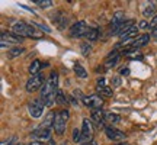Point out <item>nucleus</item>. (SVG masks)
I'll list each match as a JSON object with an SVG mask.
<instances>
[{
    "label": "nucleus",
    "mask_w": 157,
    "mask_h": 145,
    "mask_svg": "<svg viewBox=\"0 0 157 145\" xmlns=\"http://www.w3.org/2000/svg\"><path fill=\"white\" fill-rule=\"evenodd\" d=\"M58 76L57 72H51L50 78L47 80L41 89V99L45 103V106H52L57 99V93H58Z\"/></svg>",
    "instance_id": "nucleus-1"
},
{
    "label": "nucleus",
    "mask_w": 157,
    "mask_h": 145,
    "mask_svg": "<svg viewBox=\"0 0 157 145\" xmlns=\"http://www.w3.org/2000/svg\"><path fill=\"white\" fill-rule=\"evenodd\" d=\"M12 31H13V34L21 36V38H25V36H31V38H34V39L44 38V35L41 34V32H38L32 25H28V23H25V22H15L13 26H12Z\"/></svg>",
    "instance_id": "nucleus-2"
},
{
    "label": "nucleus",
    "mask_w": 157,
    "mask_h": 145,
    "mask_svg": "<svg viewBox=\"0 0 157 145\" xmlns=\"http://www.w3.org/2000/svg\"><path fill=\"white\" fill-rule=\"evenodd\" d=\"M68 113L67 109H63V110L57 112L56 113V119H54V131H56L58 135H63L64 131H66V126H67V121H68Z\"/></svg>",
    "instance_id": "nucleus-3"
},
{
    "label": "nucleus",
    "mask_w": 157,
    "mask_h": 145,
    "mask_svg": "<svg viewBox=\"0 0 157 145\" xmlns=\"http://www.w3.org/2000/svg\"><path fill=\"white\" fill-rule=\"evenodd\" d=\"M42 86H44V77H42V74L39 72L36 76H31L28 80V83H26V91L28 93H34L36 90L42 89Z\"/></svg>",
    "instance_id": "nucleus-4"
},
{
    "label": "nucleus",
    "mask_w": 157,
    "mask_h": 145,
    "mask_svg": "<svg viewBox=\"0 0 157 145\" xmlns=\"http://www.w3.org/2000/svg\"><path fill=\"white\" fill-rule=\"evenodd\" d=\"M87 31H89L87 23L84 22V20H78V22L74 23L73 26H71V29H70V36H71V38H80V36H86Z\"/></svg>",
    "instance_id": "nucleus-5"
},
{
    "label": "nucleus",
    "mask_w": 157,
    "mask_h": 145,
    "mask_svg": "<svg viewBox=\"0 0 157 145\" xmlns=\"http://www.w3.org/2000/svg\"><path fill=\"white\" fill-rule=\"evenodd\" d=\"M83 103L90 109H102L103 106V99L99 95H90V96H83Z\"/></svg>",
    "instance_id": "nucleus-6"
},
{
    "label": "nucleus",
    "mask_w": 157,
    "mask_h": 145,
    "mask_svg": "<svg viewBox=\"0 0 157 145\" xmlns=\"http://www.w3.org/2000/svg\"><path fill=\"white\" fill-rule=\"evenodd\" d=\"M44 106H45V103L42 102V99H39V100H32L28 106L29 115L32 117H41L42 116V112H44Z\"/></svg>",
    "instance_id": "nucleus-7"
},
{
    "label": "nucleus",
    "mask_w": 157,
    "mask_h": 145,
    "mask_svg": "<svg viewBox=\"0 0 157 145\" xmlns=\"http://www.w3.org/2000/svg\"><path fill=\"white\" fill-rule=\"evenodd\" d=\"M23 38L17 36V35L9 34V32H3L2 34V48H9L13 44H21Z\"/></svg>",
    "instance_id": "nucleus-8"
},
{
    "label": "nucleus",
    "mask_w": 157,
    "mask_h": 145,
    "mask_svg": "<svg viewBox=\"0 0 157 145\" xmlns=\"http://www.w3.org/2000/svg\"><path fill=\"white\" fill-rule=\"evenodd\" d=\"M150 35L148 34H144V35H140V36H137V38L134 39V42L129 45L128 48H127V52H131V51H135L138 50V48H141V46H146L147 44H148V41H150Z\"/></svg>",
    "instance_id": "nucleus-9"
},
{
    "label": "nucleus",
    "mask_w": 157,
    "mask_h": 145,
    "mask_svg": "<svg viewBox=\"0 0 157 145\" xmlns=\"http://www.w3.org/2000/svg\"><path fill=\"white\" fill-rule=\"evenodd\" d=\"M92 135H93V129H92V123L89 119H83V126H82V144L92 141Z\"/></svg>",
    "instance_id": "nucleus-10"
},
{
    "label": "nucleus",
    "mask_w": 157,
    "mask_h": 145,
    "mask_svg": "<svg viewBox=\"0 0 157 145\" xmlns=\"http://www.w3.org/2000/svg\"><path fill=\"white\" fill-rule=\"evenodd\" d=\"M96 90L101 96H105V97H112V89L105 84V78H101L98 80V84H96Z\"/></svg>",
    "instance_id": "nucleus-11"
},
{
    "label": "nucleus",
    "mask_w": 157,
    "mask_h": 145,
    "mask_svg": "<svg viewBox=\"0 0 157 145\" xmlns=\"http://www.w3.org/2000/svg\"><path fill=\"white\" fill-rule=\"evenodd\" d=\"M105 134H106V136L109 139H112V141H122L125 138V134H124L122 131H118V129L111 128V126L105 128Z\"/></svg>",
    "instance_id": "nucleus-12"
},
{
    "label": "nucleus",
    "mask_w": 157,
    "mask_h": 145,
    "mask_svg": "<svg viewBox=\"0 0 157 145\" xmlns=\"http://www.w3.org/2000/svg\"><path fill=\"white\" fill-rule=\"evenodd\" d=\"M32 136L34 138H36L38 141H44V139H50L51 138V131L50 128H38L35 129L34 132H32Z\"/></svg>",
    "instance_id": "nucleus-13"
},
{
    "label": "nucleus",
    "mask_w": 157,
    "mask_h": 145,
    "mask_svg": "<svg viewBox=\"0 0 157 145\" xmlns=\"http://www.w3.org/2000/svg\"><path fill=\"white\" fill-rule=\"evenodd\" d=\"M105 116H106V115L103 113L102 109H96V110H92V116H90V119H92L98 126H101L102 123H103V121H105Z\"/></svg>",
    "instance_id": "nucleus-14"
},
{
    "label": "nucleus",
    "mask_w": 157,
    "mask_h": 145,
    "mask_svg": "<svg viewBox=\"0 0 157 145\" xmlns=\"http://www.w3.org/2000/svg\"><path fill=\"white\" fill-rule=\"evenodd\" d=\"M137 34H138V28H137V26H131L128 31H125L122 35H119V38H121L122 42H125V41H128V39H131V38H135Z\"/></svg>",
    "instance_id": "nucleus-15"
},
{
    "label": "nucleus",
    "mask_w": 157,
    "mask_h": 145,
    "mask_svg": "<svg viewBox=\"0 0 157 145\" xmlns=\"http://www.w3.org/2000/svg\"><path fill=\"white\" fill-rule=\"evenodd\" d=\"M118 61H119V54H118V51H113V52H111L108 55L105 64H106V67H115L118 64Z\"/></svg>",
    "instance_id": "nucleus-16"
},
{
    "label": "nucleus",
    "mask_w": 157,
    "mask_h": 145,
    "mask_svg": "<svg viewBox=\"0 0 157 145\" xmlns=\"http://www.w3.org/2000/svg\"><path fill=\"white\" fill-rule=\"evenodd\" d=\"M122 22H124V13H122V12H117V13L112 16V20H111V26H112L111 29L119 26Z\"/></svg>",
    "instance_id": "nucleus-17"
},
{
    "label": "nucleus",
    "mask_w": 157,
    "mask_h": 145,
    "mask_svg": "<svg viewBox=\"0 0 157 145\" xmlns=\"http://www.w3.org/2000/svg\"><path fill=\"white\" fill-rule=\"evenodd\" d=\"M41 67H42V64H41L38 60L32 61L31 67H29V72H31V76H36V74H39V72H41Z\"/></svg>",
    "instance_id": "nucleus-18"
},
{
    "label": "nucleus",
    "mask_w": 157,
    "mask_h": 145,
    "mask_svg": "<svg viewBox=\"0 0 157 145\" xmlns=\"http://www.w3.org/2000/svg\"><path fill=\"white\" fill-rule=\"evenodd\" d=\"M84 38H87V41H96V39L99 38V31L98 28H90L89 26V31H87V34Z\"/></svg>",
    "instance_id": "nucleus-19"
},
{
    "label": "nucleus",
    "mask_w": 157,
    "mask_h": 145,
    "mask_svg": "<svg viewBox=\"0 0 157 145\" xmlns=\"http://www.w3.org/2000/svg\"><path fill=\"white\" fill-rule=\"evenodd\" d=\"M54 119H56V113L54 112H50L47 116H45V121L42 123V128H50L51 125H54Z\"/></svg>",
    "instance_id": "nucleus-20"
},
{
    "label": "nucleus",
    "mask_w": 157,
    "mask_h": 145,
    "mask_svg": "<svg viewBox=\"0 0 157 145\" xmlns=\"http://www.w3.org/2000/svg\"><path fill=\"white\" fill-rule=\"evenodd\" d=\"M74 72H76V76L80 78H86L87 77V72H86V70H84L80 64H74Z\"/></svg>",
    "instance_id": "nucleus-21"
},
{
    "label": "nucleus",
    "mask_w": 157,
    "mask_h": 145,
    "mask_svg": "<svg viewBox=\"0 0 157 145\" xmlns=\"http://www.w3.org/2000/svg\"><path fill=\"white\" fill-rule=\"evenodd\" d=\"M153 15H156V5H154V3H150V5L144 9V16L151 17Z\"/></svg>",
    "instance_id": "nucleus-22"
},
{
    "label": "nucleus",
    "mask_w": 157,
    "mask_h": 145,
    "mask_svg": "<svg viewBox=\"0 0 157 145\" xmlns=\"http://www.w3.org/2000/svg\"><path fill=\"white\" fill-rule=\"evenodd\" d=\"M22 52H23V48H22V46H15V48L9 50V55H10L12 58H15V57L21 55Z\"/></svg>",
    "instance_id": "nucleus-23"
},
{
    "label": "nucleus",
    "mask_w": 157,
    "mask_h": 145,
    "mask_svg": "<svg viewBox=\"0 0 157 145\" xmlns=\"http://www.w3.org/2000/svg\"><path fill=\"white\" fill-rule=\"evenodd\" d=\"M35 5L41 6V7H50V6H52V0H34Z\"/></svg>",
    "instance_id": "nucleus-24"
},
{
    "label": "nucleus",
    "mask_w": 157,
    "mask_h": 145,
    "mask_svg": "<svg viewBox=\"0 0 157 145\" xmlns=\"http://www.w3.org/2000/svg\"><path fill=\"white\" fill-rule=\"evenodd\" d=\"M80 48H82V54H83L84 57H87L90 54V51H92V46H90V44H87V42H83V44L80 45Z\"/></svg>",
    "instance_id": "nucleus-25"
},
{
    "label": "nucleus",
    "mask_w": 157,
    "mask_h": 145,
    "mask_svg": "<svg viewBox=\"0 0 157 145\" xmlns=\"http://www.w3.org/2000/svg\"><path fill=\"white\" fill-rule=\"evenodd\" d=\"M105 119H106L108 122H111V123H117V122H119V119H121V117L118 116V115H115V113H106Z\"/></svg>",
    "instance_id": "nucleus-26"
},
{
    "label": "nucleus",
    "mask_w": 157,
    "mask_h": 145,
    "mask_svg": "<svg viewBox=\"0 0 157 145\" xmlns=\"http://www.w3.org/2000/svg\"><path fill=\"white\" fill-rule=\"evenodd\" d=\"M73 141L74 142H82V129H74L73 131Z\"/></svg>",
    "instance_id": "nucleus-27"
},
{
    "label": "nucleus",
    "mask_w": 157,
    "mask_h": 145,
    "mask_svg": "<svg viewBox=\"0 0 157 145\" xmlns=\"http://www.w3.org/2000/svg\"><path fill=\"white\" fill-rule=\"evenodd\" d=\"M56 102H57V103H60V105H66V103H67V100H66V96L63 95L61 91H58V93H57Z\"/></svg>",
    "instance_id": "nucleus-28"
},
{
    "label": "nucleus",
    "mask_w": 157,
    "mask_h": 145,
    "mask_svg": "<svg viewBox=\"0 0 157 145\" xmlns=\"http://www.w3.org/2000/svg\"><path fill=\"white\" fill-rule=\"evenodd\" d=\"M32 26H36V28L42 29V31H45V32H51V29L48 28V26H45V25H41V23H32Z\"/></svg>",
    "instance_id": "nucleus-29"
},
{
    "label": "nucleus",
    "mask_w": 157,
    "mask_h": 145,
    "mask_svg": "<svg viewBox=\"0 0 157 145\" xmlns=\"http://www.w3.org/2000/svg\"><path fill=\"white\" fill-rule=\"evenodd\" d=\"M147 26H150V23H147L146 20H141V22L138 23V28L140 29H147Z\"/></svg>",
    "instance_id": "nucleus-30"
},
{
    "label": "nucleus",
    "mask_w": 157,
    "mask_h": 145,
    "mask_svg": "<svg viewBox=\"0 0 157 145\" xmlns=\"http://www.w3.org/2000/svg\"><path fill=\"white\" fill-rule=\"evenodd\" d=\"M150 28H151V29H156V28H157V15L153 17L151 23H150Z\"/></svg>",
    "instance_id": "nucleus-31"
},
{
    "label": "nucleus",
    "mask_w": 157,
    "mask_h": 145,
    "mask_svg": "<svg viewBox=\"0 0 157 145\" xmlns=\"http://www.w3.org/2000/svg\"><path fill=\"white\" fill-rule=\"evenodd\" d=\"M111 83H113V86H115V87H118V86L121 84V80H119L118 77H112V80H111Z\"/></svg>",
    "instance_id": "nucleus-32"
},
{
    "label": "nucleus",
    "mask_w": 157,
    "mask_h": 145,
    "mask_svg": "<svg viewBox=\"0 0 157 145\" xmlns=\"http://www.w3.org/2000/svg\"><path fill=\"white\" fill-rule=\"evenodd\" d=\"M80 145H96V141H87V142H83V144H80Z\"/></svg>",
    "instance_id": "nucleus-33"
},
{
    "label": "nucleus",
    "mask_w": 157,
    "mask_h": 145,
    "mask_svg": "<svg viewBox=\"0 0 157 145\" xmlns=\"http://www.w3.org/2000/svg\"><path fill=\"white\" fill-rule=\"evenodd\" d=\"M29 145H44V142H41V141H32V142H29Z\"/></svg>",
    "instance_id": "nucleus-34"
},
{
    "label": "nucleus",
    "mask_w": 157,
    "mask_h": 145,
    "mask_svg": "<svg viewBox=\"0 0 157 145\" xmlns=\"http://www.w3.org/2000/svg\"><path fill=\"white\" fill-rule=\"evenodd\" d=\"M151 36H153V38H156V39H157V28H156V29H153Z\"/></svg>",
    "instance_id": "nucleus-35"
},
{
    "label": "nucleus",
    "mask_w": 157,
    "mask_h": 145,
    "mask_svg": "<svg viewBox=\"0 0 157 145\" xmlns=\"http://www.w3.org/2000/svg\"><path fill=\"white\" fill-rule=\"evenodd\" d=\"M121 72H122L124 76H128V74H129V70H128V68H125V70H122Z\"/></svg>",
    "instance_id": "nucleus-36"
},
{
    "label": "nucleus",
    "mask_w": 157,
    "mask_h": 145,
    "mask_svg": "<svg viewBox=\"0 0 157 145\" xmlns=\"http://www.w3.org/2000/svg\"><path fill=\"white\" fill-rule=\"evenodd\" d=\"M115 145H127V144H115Z\"/></svg>",
    "instance_id": "nucleus-37"
},
{
    "label": "nucleus",
    "mask_w": 157,
    "mask_h": 145,
    "mask_svg": "<svg viewBox=\"0 0 157 145\" xmlns=\"http://www.w3.org/2000/svg\"><path fill=\"white\" fill-rule=\"evenodd\" d=\"M63 145H67V144H63Z\"/></svg>",
    "instance_id": "nucleus-38"
}]
</instances>
